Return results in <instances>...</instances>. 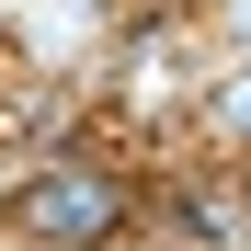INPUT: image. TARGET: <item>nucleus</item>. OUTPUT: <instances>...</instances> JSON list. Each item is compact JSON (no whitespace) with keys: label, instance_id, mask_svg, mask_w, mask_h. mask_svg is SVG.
<instances>
[{"label":"nucleus","instance_id":"1","mask_svg":"<svg viewBox=\"0 0 251 251\" xmlns=\"http://www.w3.org/2000/svg\"><path fill=\"white\" fill-rule=\"evenodd\" d=\"M34 228H57V240H92V228H103V194H92V183H46V194H34Z\"/></svg>","mask_w":251,"mask_h":251}]
</instances>
